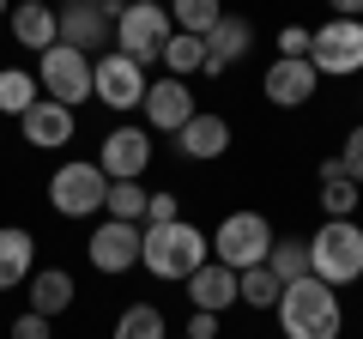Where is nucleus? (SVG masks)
Instances as JSON below:
<instances>
[{
	"label": "nucleus",
	"mask_w": 363,
	"mask_h": 339,
	"mask_svg": "<svg viewBox=\"0 0 363 339\" xmlns=\"http://www.w3.org/2000/svg\"><path fill=\"white\" fill-rule=\"evenodd\" d=\"M272 321H279L285 339H339L345 333V303H339L333 285H321V279L303 273V279H291V285L279 291Z\"/></svg>",
	"instance_id": "f257e3e1"
},
{
	"label": "nucleus",
	"mask_w": 363,
	"mask_h": 339,
	"mask_svg": "<svg viewBox=\"0 0 363 339\" xmlns=\"http://www.w3.org/2000/svg\"><path fill=\"white\" fill-rule=\"evenodd\" d=\"M140 267L157 279V285H182L194 267L212 261V236L188 218H169V224H140Z\"/></svg>",
	"instance_id": "f03ea898"
},
{
	"label": "nucleus",
	"mask_w": 363,
	"mask_h": 339,
	"mask_svg": "<svg viewBox=\"0 0 363 339\" xmlns=\"http://www.w3.org/2000/svg\"><path fill=\"white\" fill-rule=\"evenodd\" d=\"M309 279L345 291L363 279V224L357 218H321V230L309 236Z\"/></svg>",
	"instance_id": "7ed1b4c3"
},
{
	"label": "nucleus",
	"mask_w": 363,
	"mask_h": 339,
	"mask_svg": "<svg viewBox=\"0 0 363 339\" xmlns=\"http://www.w3.org/2000/svg\"><path fill=\"white\" fill-rule=\"evenodd\" d=\"M272 236H279V230H272V218H267V212H255V206L224 212V218H218V230H212V261H218V267H230V273L267 267Z\"/></svg>",
	"instance_id": "20e7f679"
},
{
	"label": "nucleus",
	"mask_w": 363,
	"mask_h": 339,
	"mask_svg": "<svg viewBox=\"0 0 363 339\" xmlns=\"http://www.w3.org/2000/svg\"><path fill=\"white\" fill-rule=\"evenodd\" d=\"M109 194V176L97 170V157H67L61 170L49 176V206L61 218H97Z\"/></svg>",
	"instance_id": "39448f33"
},
{
	"label": "nucleus",
	"mask_w": 363,
	"mask_h": 339,
	"mask_svg": "<svg viewBox=\"0 0 363 339\" xmlns=\"http://www.w3.org/2000/svg\"><path fill=\"white\" fill-rule=\"evenodd\" d=\"M169 30H176V25H169L164 0H133V6H121V13H116V49L128 55L133 67H157Z\"/></svg>",
	"instance_id": "423d86ee"
},
{
	"label": "nucleus",
	"mask_w": 363,
	"mask_h": 339,
	"mask_svg": "<svg viewBox=\"0 0 363 339\" xmlns=\"http://www.w3.org/2000/svg\"><path fill=\"white\" fill-rule=\"evenodd\" d=\"M309 67L321 79L363 73V18H327L309 30Z\"/></svg>",
	"instance_id": "0eeeda50"
},
{
	"label": "nucleus",
	"mask_w": 363,
	"mask_h": 339,
	"mask_svg": "<svg viewBox=\"0 0 363 339\" xmlns=\"http://www.w3.org/2000/svg\"><path fill=\"white\" fill-rule=\"evenodd\" d=\"M55 30H61L55 43H67V49H79V55L97 61V55L116 43V6H109V0H61V6H55Z\"/></svg>",
	"instance_id": "6e6552de"
},
{
	"label": "nucleus",
	"mask_w": 363,
	"mask_h": 339,
	"mask_svg": "<svg viewBox=\"0 0 363 339\" xmlns=\"http://www.w3.org/2000/svg\"><path fill=\"white\" fill-rule=\"evenodd\" d=\"M37 91L55 97V104H67V109L91 104V55L67 49V43L43 49V55H37Z\"/></svg>",
	"instance_id": "1a4fd4ad"
},
{
	"label": "nucleus",
	"mask_w": 363,
	"mask_h": 339,
	"mask_svg": "<svg viewBox=\"0 0 363 339\" xmlns=\"http://www.w3.org/2000/svg\"><path fill=\"white\" fill-rule=\"evenodd\" d=\"M145 85H152L145 67H133L121 49H104L91 61V104H104V109H140Z\"/></svg>",
	"instance_id": "9d476101"
},
{
	"label": "nucleus",
	"mask_w": 363,
	"mask_h": 339,
	"mask_svg": "<svg viewBox=\"0 0 363 339\" xmlns=\"http://www.w3.org/2000/svg\"><path fill=\"white\" fill-rule=\"evenodd\" d=\"M140 224H121V218H104L97 230L85 236V261L97 267L104 279H121V273H133L140 267Z\"/></svg>",
	"instance_id": "9b49d317"
},
{
	"label": "nucleus",
	"mask_w": 363,
	"mask_h": 339,
	"mask_svg": "<svg viewBox=\"0 0 363 339\" xmlns=\"http://www.w3.org/2000/svg\"><path fill=\"white\" fill-rule=\"evenodd\" d=\"M152 133L145 128H109L104 145H97V170H104L109 182H140L145 170H152Z\"/></svg>",
	"instance_id": "f8f14e48"
},
{
	"label": "nucleus",
	"mask_w": 363,
	"mask_h": 339,
	"mask_svg": "<svg viewBox=\"0 0 363 339\" xmlns=\"http://www.w3.org/2000/svg\"><path fill=\"white\" fill-rule=\"evenodd\" d=\"M260 91H267L272 109H309L315 91H321V73L309 61H291V55H272L267 73H260Z\"/></svg>",
	"instance_id": "ddd939ff"
},
{
	"label": "nucleus",
	"mask_w": 363,
	"mask_h": 339,
	"mask_svg": "<svg viewBox=\"0 0 363 339\" xmlns=\"http://www.w3.org/2000/svg\"><path fill=\"white\" fill-rule=\"evenodd\" d=\"M18 133H25L30 152H61V145H73V133H79V109L55 104V97H37V104L18 116Z\"/></svg>",
	"instance_id": "4468645a"
},
{
	"label": "nucleus",
	"mask_w": 363,
	"mask_h": 339,
	"mask_svg": "<svg viewBox=\"0 0 363 339\" xmlns=\"http://www.w3.org/2000/svg\"><path fill=\"white\" fill-rule=\"evenodd\" d=\"M140 109H145V133L157 140V133H176L200 104H194V91H188V79H169V73H164V79H152V85H145Z\"/></svg>",
	"instance_id": "2eb2a0df"
},
{
	"label": "nucleus",
	"mask_w": 363,
	"mask_h": 339,
	"mask_svg": "<svg viewBox=\"0 0 363 339\" xmlns=\"http://www.w3.org/2000/svg\"><path fill=\"white\" fill-rule=\"evenodd\" d=\"M169 140H176V152L188 157V164H218V157L230 152V121H224L218 109H194Z\"/></svg>",
	"instance_id": "dca6fc26"
},
{
	"label": "nucleus",
	"mask_w": 363,
	"mask_h": 339,
	"mask_svg": "<svg viewBox=\"0 0 363 339\" xmlns=\"http://www.w3.org/2000/svg\"><path fill=\"white\" fill-rule=\"evenodd\" d=\"M248 49H255V18H242V13H224L218 25L206 30V67H200V73H206V79L230 73V67L242 61Z\"/></svg>",
	"instance_id": "f3484780"
},
{
	"label": "nucleus",
	"mask_w": 363,
	"mask_h": 339,
	"mask_svg": "<svg viewBox=\"0 0 363 339\" xmlns=\"http://www.w3.org/2000/svg\"><path fill=\"white\" fill-rule=\"evenodd\" d=\"M37 273V236L25 224H0V291H25Z\"/></svg>",
	"instance_id": "a211bd4d"
},
{
	"label": "nucleus",
	"mask_w": 363,
	"mask_h": 339,
	"mask_svg": "<svg viewBox=\"0 0 363 339\" xmlns=\"http://www.w3.org/2000/svg\"><path fill=\"white\" fill-rule=\"evenodd\" d=\"M182 285H188V303H194V309H206V315L236 309V273H230V267H218V261L194 267V273L182 279Z\"/></svg>",
	"instance_id": "6ab92c4d"
},
{
	"label": "nucleus",
	"mask_w": 363,
	"mask_h": 339,
	"mask_svg": "<svg viewBox=\"0 0 363 339\" xmlns=\"http://www.w3.org/2000/svg\"><path fill=\"white\" fill-rule=\"evenodd\" d=\"M25 291H30V315H67L73 309V297H79V285H73V273L67 267H37V273L25 279Z\"/></svg>",
	"instance_id": "aec40b11"
},
{
	"label": "nucleus",
	"mask_w": 363,
	"mask_h": 339,
	"mask_svg": "<svg viewBox=\"0 0 363 339\" xmlns=\"http://www.w3.org/2000/svg\"><path fill=\"white\" fill-rule=\"evenodd\" d=\"M6 25H13V43L18 49H55V37H61V30H55V6L49 0H18L13 13H6Z\"/></svg>",
	"instance_id": "412c9836"
},
{
	"label": "nucleus",
	"mask_w": 363,
	"mask_h": 339,
	"mask_svg": "<svg viewBox=\"0 0 363 339\" xmlns=\"http://www.w3.org/2000/svg\"><path fill=\"white\" fill-rule=\"evenodd\" d=\"M109 339H169V321L157 303H128L116 315V327H109Z\"/></svg>",
	"instance_id": "4be33fe9"
},
{
	"label": "nucleus",
	"mask_w": 363,
	"mask_h": 339,
	"mask_svg": "<svg viewBox=\"0 0 363 339\" xmlns=\"http://www.w3.org/2000/svg\"><path fill=\"white\" fill-rule=\"evenodd\" d=\"M157 67H164L169 79H188V73H200V67H206V37L169 30V43H164V55H157Z\"/></svg>",
	"instance_id": "5701e85b"
},
{
	"label": "nucleus",
	"mask_w": 363,
	"mask_h": 339,
	"mask_svg": "<svg viewBox=\"0 0 363 339\" xmlns=\"http://www.w3.org/2000/svg\"><path fill=\"white\" fill-rule=\"evenodd\" d=\"M164 13H169V25H176V30L206 37V30L224 18V0H164Z\"/></svg>",
	"instance_id": "b1692460"
},
{
	"label": "nucleus",
	"mask_w": 363,
	"mask_h": 339,
	"mask_svg": "<svg viewBox=\"0 0 363 339\" xmlns=\"http://www.w3.org/2000/svg\"><path fill=\"white\" fill-rule=\"evenodd\" d=\"M37 73L30 67H0V116H25L37 104Z\"/></svg>",
	"instance_id": "393cba45"
},
{
	"label": "nucleus",
	"mask_w": 363,
	"mask_h": 339,
	"mask_svg": "<svg viewBox=\"0 0 363 339\" xmlns=\"http://www.w3.org/2000/svg\"><path fill=\"white\" fill-rule=\"evenodd\" d=\"M267 267H272V279H279V285L303 279V273H309V236H272Z\"/></svg>",
	"instance_id": "a878e982"
},
{
	"label": "nucleus",
	"mask_w": 363,
	"mask_h": 339,
	"mask_svg": "<svg viewBox=\"0 0 363 339\" xmlns=\"http://www.w3.org/2000/svg\"><path fill=\"white\" fill-rule=\"evenodd\" d=\"M145 200H152V188H145V182H109V194H104V218L145 224Z\"/></svg>",
	"instance_id": "bb28decb"
},
{
	"label": "nucleus",
	"mask_w": 363,
	"mask_h": 339,
	"mask_svg": "<svg viewBox=\"0 0 363 339\" xmlns=\"http://www.w3.org/2000/svg\"><path fill=\"white\" fill-rule=\"evenodd\" d=\"M279 279H272V267H248V273H236V303H248V309H272L279 303Z\"/></svg>",
	"instance_id": "cd10ccee"
},
{
	"label": "nucleus",
	"mask_w": 363,
	"mask_h": 339,
	"mask_svg": "<svg viewBox=\"0 0 363 339\" xmlns=\"http://www.w3.org/2000/svg\"><path fill=\"white\" fill-rule=\"evenodd\" d=\"M315 200H321V212H327V218H357V206H363V188L339 176V182H321V188H315Z\"/></svg>",
	"instance_id": "c85d7f7f"
},
{
	"label": "nucleus",
	"mask_w": 363,
	"mask_h": 339,
	"mask_svg": "<svg viewBox=\"0 0 363 339\" xmlns=\"http://www.w3.org/2000/svg\"><path fill=\"white\" fill-rule=\"evenodd\" d=\"M333 157H339V170H345V182H357V188H363V121L345 133V140H339V152H333Z\"/></svg>",
	"instance_id": "c756f323"
},
{
	"label": "nucleus",
	"mask_w": 363,
	"mask_h": 339,
	"mask_svg": "<svg viewBox=\"0 0 363 339\" xmlns=\"http://www.w3.org/2000/svg\"><path fill=\"white\" fill-rule=\"evenodd\" d=\"M182 218V194H169V188H157L152 200H145V224H169Z\"/></svg>",
	"instance_id": "7c9ffc66"
},
{
	"label": "nucleus",
	"mask_w": 363,
	"mask_h": 339,
	"mask_svg": "<svg viewBox=\"0 0 363 339\" xmlns=\"http://www.w3.org/2000/svg\"><path fill=\"white\" fill-rule=\"evenodd\" d=\"M279 55H291V61H309V25H285V30H279Z\"/></svg>",
	"instance_id": "2f4dec72"
},
{
	"label": "nucleus",
	"mask_w": 363,
	"mask_h": 339,
	"mask_svg": "<svg viewBox=\"0 0 363 339\" xmlns=\"http://www.w3.org/2000/svg\"><path fill=\"white\" fill-rule=\"evenodd\" d=\"M13 339H55V333H49V315H30V309H25V315L13 321Z\"/></svg>",
	"instance_id": "473e14b6"
},
{
	"label": "nucleus",
	"mask_w": 363,
	"mask_h": 339,
	"mask_svg": "<svg viewBox=\"0 0 363 339\" xmlns=\"http://www.w3.org/2000/svg\"><path fill=\"white\" fill-rule=\"evenodd\" d=\"M182 339H218V315L194 309V315H188V327H182Z\"/></svg>",
	"instance_id": "72a5a7b5"
},
{
	"label": "nucleus",
	"mask_w": 363,
	"mask_h": 339,
	"mask_svg": "<svg viewBox=\"0 0 363 339\" xmlns=\"http://www.w3.org/2000/svg\"><path fill=\"white\" fill-rule=\"evenodd\" d=\"M327 13L333 18H363V0H327Z\"/></svg>",
	"instance_id": "f704fd0d"
},
{
	"label": "nucleus",
	"mask_w": 363,
	"mask_h": 339,
	"mask_svg": "<svg viewBox=\"0 0 363 339\" xmlns=\"http://www.w3.org/2000/svg\"><path fill=\"white\" fill-rule=\"evenodd\" d=\"M315 176H321V182H339V176H345V170H339V157H333V152H327V157H321V164H315Z\"/></svg>",
	"instance_id": "c9c22d12"
},
{
	"label": "nucleus",
	"mask_w": 363,
	"mask_h": 339,
	"mask_svg": "<svg viewBox=\"0 0 363 339\" xmlns=\"http://www.w3.org/2000/svg\"><path fill=\"white\" fill-rule=\"evenodd\" d=\"M6 13H13V0H0V18H6Z\"/></svg>",
	"instance_id": "e433bc0d"
},
{
	"label": "nucleus",
	"mask_w": 363,
	"mask_h": 339,
	"mask_svg": "<svg viewBox=\"0 0 363 339\" xmlns=\"http://www.w3.org/2000/svg\"><path fill=\"white\" fill-rule=\"evenodd\" d=\"M109 6H116V13H121V6H133V0H109Z\"/></svg>",
	"instance_id": "4c0bfd02"
}]
</instances>
